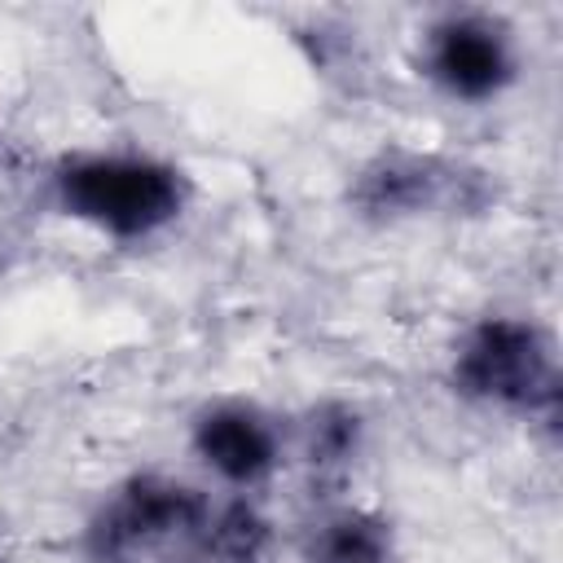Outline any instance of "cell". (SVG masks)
I'll return each instance as SVG.
<instances>
[{
	"label": "cell",
	"instance_id": "obj_1",
	"mask_svg": "<svg viewBox=\"0 0 563 563\" xmlns=\"http://www.w3.org/2000/svg\"><path fill=\"white\" fill-rule=\"evenodd\" d=\"M264 537L246 501L211 506L189 484L136 475L97 510L88 550L97 563H251Z\"/></svg>",
	"mask_w": 563,
	"mask_h": 563
},
{
	"label": "cell",
	"instance_id": "obj_2",
	"mask_svg": "<svg viewBox=\"0 0 563 563\" xmlns=\"http://www.w3.org/2000/svg\"><path fill=\"white\" fill-rule=\"evenodd\" d=\"M57 207L110 238H150L185 207V176L145 154H84L53 176Z\"/></svg>",
	"mask_w": 563,
	"mask_h": 563
},
{
	"label": "cell",
	"instance_id": "obj_3",
	"mask_svg": "<svg viewBox=\"0 0 563 563\" xmlns=\"http://www.w3.org/2000/svg\"><path fill=\"white\" fill-rule=\"evenodd\" d=\"M453 387L479 405L559 418V361L554 343L537 321L523 317H484L453 352Z\"/></svg>",
	"mask_w": 563,
	"mask_h": 563
},
{
	"label": "cell",
	"instance_id": "obj_4",
	"mask_svg": "<svg viewBox=\"0 0 563 563\" xmlns=\"http://www.w3.org/2000/svg\"><path fill=\"white\" fill-rule=\"evenodd\" d=\"M352 207L369 220H405L431 211H475L484 207V172H471L453 158L383 150L352 180Z\"/></svg>",
	"mask_w": 563,
	"mask_h": 563
},
{
	"label": "cell",
	"instance_id": "obj_5",
	"mask_svg": "<svg viewBox=\"0 0 563 563\" xmlns=\"http://www.w3.org/2000/svg\"><path fill=\"white\" fill-rule=\"evenodd\" d=\"M422 70L453 101H493L510 88L519 62L510 31L488 13H444L422 35Z\"/></svg>",
	"mask_w": 563,
	"mask_h": 563
},
{
	"label": "cell",
	"instance_id": "obj_6",
	"mask_svg": "<svg viewBox=\"0 0 563 563\" xmlns=\"http://www.w3.org/2000/svg\"><path fill=\"white\" fill-rule=\"evenodd\" d=\"M194 453L229 484H260L273 475L282 444L273 422L251 405H211L194 422Z\"/></svg>",
	"mask_w": 563,
	"mask_h": 563
},
{
	"label": "cell",
	"instance_id": "obj_7",
	"mask_svg": "<svg viewBox=\"0 0 563 563\" xmlns=\"http://www.w3.org/2000/svg\"><path fill=\"white\" fill-rule=\"evenodd\" d=\"M312 563H400L391 528L369 510H334L308 541Z\"/></svg>",
	"mask_w": 563,
	"mask_h": 563
},
{
	"label": "cell",
	"instance_id": "obj_8",
	"mask_svg": "<svg viewBox=\"0 0 563 563\" xmlns=\"http://www.w3.org/2000/svg\"><path fill=\"white\" fill-rule=\"evenodd\" d=\"M352 453H356V413H347L339 405L317 409L312 427H308V457H312V466H343Z\"/></svg>",
	"mask_w": 563,
	"mask_h": 563
}]
</instances>
